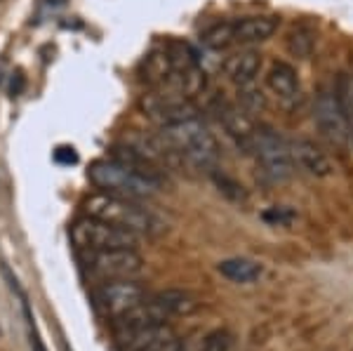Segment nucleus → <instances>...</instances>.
<instances>
[{"label": "nucleus", "instance_id": "f257e3e1", "mask_svg": "<svg viewBox=\"0 0 353 351\" xmlns=\"http://www.w3.org/2000/svg\"><path fill=\"white\" fill-rule=\"evenodd\" d=\"M88 179L104 194L132 198V201H146L163 189L161 177L141 172V170L116 161V158L94 161L88 170Z\"/></svg>", "mask_w": 353, "mask_h": 351}, {"label": "nucleus", "instance_id": "f03ea898", "mask_svg": "<svg viewBox=\"0 0 353 351\" xmlns=\"http://www.w3.org/2000/svg\"><path fill=\"white\" fill-rule=\"evenodd\" d=\"M85 214L101 222H109L118 229L132 231V234H156L158 231V219L139 205V201L123 196L104 194V191H97V194L88 196L83 203Z\"/></svg>", "mask_w": 353, "mask_h": 351}, {"label": "nucleus", "instance_id": "7ed1b4c3", "mask_svg": "<svg viewBox=\"0 0 353 351\" xmlns=\"http://www.w3.org/2000/svg\"><path fill=\"white\" fill-rule=\"evenodd\" d=\"M161 132L174 149V154L189 161L191 166L212 170L219 163V144L201 118L176 123L172 128H163Z\"/></svg>", "mask_w": 353, "mask_h": 351}, {"label": "nucleus", "instance_id": "20e7f679", "mask_svg": "<svg viewBox=\"0 0 353 351\" xmlns=\"http://www.w3.org/2000/svg\"><path fill=\"white\" fill-rule=\"evenodd\" d=\"M71 241L81 252H99V250H118V248H134L139 245V236L132 231L118 229L109 222L88 217L78 219L71 226Z\"/></svg>", "mask_w": 353, "mask_h": 351}, {"label": "nucleus", "instance_id": "39448f33", "mask_svg": "<svg viewBox=\"0 0 353 351\" xmlns=\"http://www.w3.org/2000/svg\"><path fill=\"white\" fill-rule=\"evenodd\" d=\"M245 154L254 156L266 174L276 182H283L292 174V158H290V144L283 139L276 130L271 128H257L250 139Z\"/></svg>", "mask_w": 353, "mask_h": 351}, {"label": "nucleus", "instance_id": "423d86ee", "mask_svg": "<svg viewBox=\"0 0 353 351\" xmlns=\"http://www.w3.org/2000/svg\"><path fill=\"white\" fill-rule=\"evenodd\" d=\"M139 109L161 130L172 128L176 123L191 121V118H198L196 104L189 97H181V94L172 92V90H153V92L144 94L139 99Z\"/></svg>", "mask_w": 353, "mask_h": 351}, {"label": "nucleus", "instance_id": "0eeeda50", "mask_svg": "<svg viewBox=\"0 0 353 351\" xmlns=\"http://www.w3.org/2000/svg\"><path fill=\"white\" fill-rule=\"evenodd\" d=\"M85 267L101 283L121 281L139 276L141 269H144V259L134 248H118V250L85 252Z\"/></svg>", "mask_w": 353, "mask_h": 351}, {"label": "nucleus", "instance_id": "6e6552de", "mask_svg": "<svg viewBox=\"0 0 353 351\" xmlns=\"http://www.w3.org/2000/svg\"><path fill=\"white\" fill-rule=\"evenodd\" d=\"M149 297L144 285H139L134 279H121V281H104L94 290V304L104 316L111 321L121 319L128 311L139 307Z\"/></svg>", "mask_w": 353, "mask_h": 351}, {"label": "nucleus", "instance_id": "1a4fd4ad", "mask_svg": "<svg viewBox=\"0 0 353 351\" xmlns=\"http://www.w3.org/2000/svg\"><path fill=\"white\" fill-rule=\"evenodd\" d=\"M313 121H316L323 137H325L334 149H349L351 146L349 126H346V118H344V113H341L334 88L318 90L316 101H313Z\"/></svg>", "mask_w": 353, "mask_h": 351}, {"label": "nucleus", "instance_id": "9d476101", "mask_svg": "<svg viewBox=\"0 0 353 351\" xmlns=\"http://www.w3.org/2000/svg\"><path fill=\"white\" fill-rule=\"evenodd\" d=\"M214 113H217V121L221 123V128L226 130V134L236 141L238 149H248L250 139H252L254 130L257 126L252 123L250 113L243 109V106L233 104V101H226V99H214Z\"/></svg>", "mask_w": 353, "mask_h": 351}, {"label": "nucleus", "instance_id": "9b49d317", "mask_svg": "<svg viewBox=\"0 0 353 351\" xmlns=\"http://www.w3.org/2000/svg\"><path fill=\"white\" fill-rule=\"evenodd\" d=\"M290 144V158L292 166L299 168L301 172L311 174V177H327L332 174V163L325 156V151L311 139H292Z\"/></svg>", "mask_w": 353, "mask_h": 351}, {"label": "nucleus", "instance_id": "f8f14e48", "mask_svg": "<svg viewBox=\"0 0 353 351\" xmlns=\"http://www.w3.org/2000/svg\"><path fill=\"white\" fill-rule=\"evenodd\" d=\"M266 85H269L271 92L285 106H294L301 101L299 73L288 61H273L269 71H266Z\"/></svg>", "mask_w": 353, "mask_h": 351}, {"label": "nucleus", "instance_id": "ddd939ff", "mask_svg": "<svg viewBox=\"0 0 353 351\" xmlns=\"http://www.w3.org/2000/svg\"><path fill=\"white\" fill-rule=\"evenodd\" d=\"M233 24V43L236 45H257L269 41L278 31V17L271 14H254L231 21Z\"/></svg>", "mask_w": 353, "mask_h": 351}, {"label": "nucleus", "instance_id": "4468645a", "mask_svg": "<svg viewBox=\"0 0 353 351\" xmlns=\"http://www.w3.org/2000/svg\"><path fill=\"white\" fill-rule=\"evenodd\" d=\"M174 73V64H172V54H170V48H156L146 54L144 64H141V78L144 83H149L153 90H165L172 81Z\"/></svg>", "mask_w": 353, "mask_h": 351}, {"label": "nucleus", "instance_id": "2eb2a0df", "mask_svg": "<svg viewBox=\"0 0 353 351\" xmlns=\"http://www.w3.org/2000/svg\"><path fill=\"white\" fill-rule=\"evenodd\" d=\"M261 71V57L254 50H243V52L231 54L224 61V73L226 78L236 85V88H245V85H252L257 81Z\"/></svg>", "mask_w": 353, "mask_h": 351}, {"label": "nucleus", "instance_id": "dca6fc26", "mask_svg": "<svg viewBox=\"0 0 353 351\" xmlns=\"http://www.w3.org/2000/svg\"><path fill=\"white\" fill-rule=\"evenodd\" d=\"M158 304L163 307L165 314L170 319H176V316H191L193 311H198L201 302L193 295L191 290H181V288H168V290H161L153 295Z\"/></svg>", "mask_w": 353, "mask_h": 351}, {"label": "nucleus", "instance_id": "f3484780", "mask_svg": "<svg viewBox=\"0 0 353 351\" xmlns=\"http://www.w3.org/2000/svg\"><path fill=\"white\" fill-rule=\"evenodd\" d=\"M217 271L224 279H229L233 283H252L257 281L261 276V267L252 259H245V257H229V259H221L217 264Z\"/></svg>", "mask_w": 353, "mask_h": 351}, {"label": "nucleus", "instance_id": "a211bd4d", "mask_svg": "<svg viewBox=\"0 0 353 351\" xmlns=\"http://www.w3.org/2000/svg\"><path fill=\"white\" fill-rule=\"evenodd\" d=\"M334 92H337L341 113H344L346 126H349L351 146H353V73H339L337 85H334Z\"/></svg>", "mask_w": 353, "mask_h": 351}, {"label": "nucleus", "instance_id": "6ab92c4d", "mask_svg": "<svg viewBox=\"0 0 353 351\" xmlns=\"http://www.w3.org/2000/svg\"><path fill=\"white\" fill-rule=\"evenodd\" d=\"M201 41H203L205 48H210V50L231 48V45H236V43H233V24H231V21H221V24L210 26L208 31L201 36Z\"/></svg>", "mask_w": 353, "mask_h": 351}, {"label": "nucleus", "instance_id": "aec40b11", "mask_svg": "<svg viewBox=\"0 0 353 351\" xmlns=\"http://www.w3.org/2000/svg\"><path fill=\"white\" fill-rule=\"evenodd\" d=\"M144 351H184V344L179 342V337L174 335V330H170L158 337L156 342H151Z\"/></svg>", "mask_w": 353, "mask_h": 351}, {"label": "nucleus", "instance_id": "412c9836", "mask_svg": "<svg viewBox=\"0 0 353 351\" xmlns=\"http://www.w3.org/2000/svg\"><path fill=\"white\" fill-rule=\"evenodd\" d=\"M54 161L61 163V166H73V163H78V154L73 146H59L54 151Z\"/></svg>", "mask_w": 353, "mask_h": 351}, {"label": "nucleus", "instance_id": "4be33fe9", "mask_svg": "<svg viewBox=\"0 0 353 351\" xmlns=\"http://www.w3.org/2000/svg\"><path fill=\"white\" fill-rule=\"evenodd\" d=\"M294 214L292 212H288V210H278V208H273L271 212H264V219H269V222H276V224H283V222H290Z\"/></svg>", "mask_w": 353, "mask_h": 351}, {"label": "nucleus", "instance_id": "5701e85b", "mask_svg": "<svg viewBox=\"0 0 353 351\" xmlns=\"http://www.w3.org/2000/svg\"><path fill=\"white\" fill-rule=\"evenodd\" d=\"M24 85H26L24 73H21V71L12 73V85H10V92H12V97H19L21 90H24Z\"/></svg>", "mask_w": 353, "mask_h": 351}, {"label": "nucleus", "instance_id": "b1692460", "mask_svg": "<svg viewBox=\"0 0 353 351\" xmlns=\"http://www.w3.org/2000/svg\"><path fill=\"white\" fill-rule=\"evenodd\" d=\"M5 73H8V61H5L3 57H0V83L5 81Z\"/></svg>", "mask_w": 353, "mask_h": 351}]
</instances>
